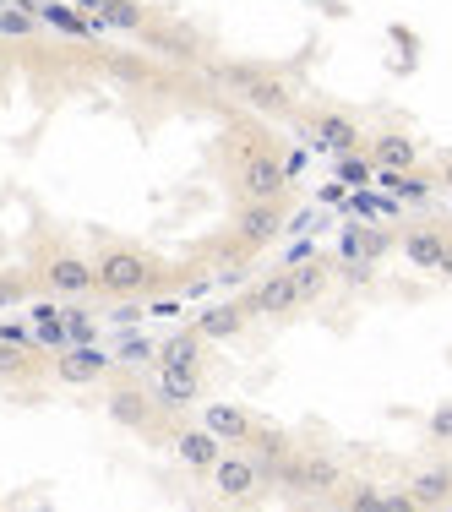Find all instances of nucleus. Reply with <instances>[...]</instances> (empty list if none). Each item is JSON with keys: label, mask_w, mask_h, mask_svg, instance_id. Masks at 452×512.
<instances>
[{"label": "nucleus", "mask_w": 452, "mask_h": 512, "mask_svg": "<svg viewBox=\"0 0 452 512\" xmlns=\"http://www.w3.org/2000/svg\"><path fill=\"white\" fill-rule=\"evenodd\" d=\"M207 77L218 88H229L246 109H256L262 120H289L295 115V88L284 82V71L262 66V60H213Z\"/></svg>", "instance_id": "f257e3e1"}, {"label": "nucleus", "mask_w": 452, "mask_h": 512, "mask_svg": "<svg viewBox=\"0 0 452 512\" xmlns=\"http://www.w3.org/2000/svg\"><path fill=\"white\" fill-rule=\"evenodd\" d=\"M169 284V267L142 246H109L93 262V289L109 300H148Z\"/></svg>", "instance_id": "f03ea898"}, {"label": "nucleus", "mask_w": 452, "mask_h": 512, "mask_svg": "<svg viewBox=\"0 0 452 512\" xmlns=\"http://www.w3.org/2000/svg\"><path fill=\"white\" fill-rule=\"evenodd\" d=\"M33 278H39V289L55 300H88L93 295V262L77 251H50Z\"/></svg>", "instance_id": "7ed1b4c3"}, {"label": "nucleus", "mask_w": 452, "mask_h": 512, "mask_svg": "<svg viewBox=\"0 0 452 512\" xmlns=\"http://www.w3.org/2000/svg\"><path fill=\"white\" fill-rule=\"evenodd\" d=\"M213 491H218V502H235V507H246L262 496V485H267V474H262V463H256L251 453H218L213 469Z\"/></svg>", "instance_id": "20e7f679"}, {"label": "nucleus", "mask_w": 452, "mask_h": 512, "mask_svg": "<svg viewBox=\"0 0 452 512\" xmlns=\"http://www.w3.org/2000/svg\"><path fill=\"white\" fill-rule=\"evenodd\" d=\"M284 218H289V202H251V197H240L235 207V240H240V251H262V246H273L278 235H284Z\"/></svg>", "instance_id": "39448f33"}, {"label": "nucleus", "mask_w": 452, "mask_h": 512, "mask_svg": "<svg viewBox=\"0 0 452 512\" xmlns=\"http://www.w3.org/2000/svg\"><path fill=\"white\" fill-rule=\"evenodd\" d=\"M349 485V474H344V463H333L327 453H295V480H289V491H300V496H327L333 502L338 491Z\"/></svg>", "instance_id": "423d86ee"}, {"label": "nucleus", "mask_w": 452, "mask_h": 512, "mask_svg": "<svg viewBox=\"0 0 452 512\" xmlns=\"http://www.w3.org/2000/svg\"><path fill=\"white\" fill-rule=\"evenodd\" d=\"M246 311L262 316V322H278V316H295L300 311V289H295V273H267L262 284L246 295Z\"/></svg>", "instance_id": "0eeeda50"}, {"label": "nucleus", "mask_w": 452, "mask_h": 512, "mask_svg": "<svg viewBox=\"0 0 452 512\" xmlns=\"http://www.w3.org/2000/svg\"><path fill=\"white\" fill-rule=\"evenodd\" d=\"M109 365H115V360L99 355L93 344H66L50 371H55V382H66V387H93V382H104V376H109Z\"/></svg>", "instance_id": "6e6552de"}, {"label": "nucleus", "mask_w": 452, "mask_h": 512, "mask_svg": "<svg viewBox=\"0 0 452 512\" xmlns=\"http://www.w3.org/2000/svg\"><path fill=\"white\" fill-rule=\"evenodd\" d=\"M202 425H207V431H213L224 447H251L256 431H262V420H256L251 409H240V404H207V409H202Z\"/></svg>", "instance_id": "1a4fd4ad"}, {"label": "nucleus", "mask_w": 452, "mask_h": 512, "mask_svg": "<svg viewBox=\"0 0 452 512\" xmlns=\"http://www.w3.org/2000/svg\"><path fill=\"white\" fill-rule=\"evenodd\" d=\"M109 420L148 436L153 420H158V398H148L142 387H109Z\"/></svg>", "instance_id": "9d476101"}, {"label": "nucleus", "mask_w": 452, "mask_h": 512, "mask_svg": "<svg viewBox=\"0 0 452 512\" xmlns=\"http://www.w3.org/2000/svg\"><path fill=\"white\" fill-rule=\"evenodd\" d=\"M251 322L256 316L246 311V300H224V306H207L197 316V333L207 338V344H229V338H240Z\"/></svg>", "instance_id": "9b49d317"}, {"label": "nucleus", "mask_w": 452, "mask_h": 512, "mask_svg": "<svg viewBox=\"0 0 452 512\" xmlns=\"http://www.w3.org/2000/svg\"><path fill=\"white\" fill-rule=\"evenodd\" d=\"M169 447H175V458L186 463V469H197V474H207L218 463V453H224V442H218L207 425H186V431H175V436H169Z\"/></svg>", "instance_id": "f8f14e48"}, {"label": "nucleus", "mask_w": 452, "mask_h": 512, "mask_svg": "<svg viewBox=\"0 0 452 512\" xmlns=\"http://www.w3.org/2000/svg\"><path fill=\"white\" fill-rule=\"evenodd\" d=\"M447 235L452 229H442V224H414V229H403L398 246L420 273H436V262H442V251H447Z\"/></svg>", "instance_id": "ddd939ff"}, {"label": "nucleus", "mask_w": 452, "mask_h": 512, "mask_svg": "<svg viewBox=\"0 0 452 512\" xmlns=\"http://www.w3.org/2000/svg\"><path fill=\"white\" fill-rule=\"evenodd\" d=\"M202 393V365H164V376H158V409H186L197 404Z\"/></svg>", "instance_id": "4468645a"}, {"label": "nucleus", "mask_w": 452, "mask_h": 512, "mask_svg": "<svg viewBox=\"0 0 452 512\" xmlns=\"http://www.w3.org/2000/svg\"><path fill=\"white\" fill-rule=\"evenodd\" d=\"M311 137L322 142L327 153H354V148H365L360 126H354L344 109H322V115H311Z\"/></svg>", "instance_id": "2eb2a0df"}, {"label": "nucleus", "mask_w": 452, "mask_h": 512, "mask_svg": "<svg viewBox=\"0 0 452 512\" xmlns=\"http://www.w3.org/2000/svg\"><path fill=\"white\" fill-rule=\"evenodd\" d=\"M365 158L376 169H420V142L403 137V131H382V137L365 142Z\"/></svg>", "instance_id": "dca6fc26"}, {"label": "nucleus", "mask_w": 452, "mask_h": 512, "mask_svg": "<svg viewBox=\"0 0 452 512\" xmlns=\"http://www.w3.org/2000/svg\"><path fill=\"white\" fill-rule=\"evenodd\" d=\"M403 491L409 507H452V469H420Z\"/></svg>", "instance_id": "f3484780"}, {"label": "nucleus", "mask_w": 452, "mask_h": 512, "mask_svg": "<svg viewBox=\"0 0 452 512\" xmlns=\"http://www.w3.org/2000/svg\"><path fill=\"white\" fill-rule=\"evenodd\" d=\"M39 371H44V360L33 355L28 344H17V338H0V382H33Z\"/></svg>", "instance_id": "a211bd4d"}, {"label": "nucleus", "mask_w": 452, "mask_h": 512, "mask_svg": "<svg viewBox=\"0 0 452 512\" xmlns=\"http://www.w3.org/2000/svg\"><path fill=\"white\" fill-rule=\"evenodd\" d=\"M207 355V338L197 333V327H186V333H175L164 349H158V365H202Z\"/></svg>", "instance_id": "6ab92c4d"}, {"label": "nucleus", "mask_w": 452, "mask_h": 512, "mask_svg": "<svg viewBox=\"0 0 452 512\" xmlns=\"http://www.w3.org/2000/svg\"><path fill=\"white\" fill-rule=\"evenodd\" d=\"M33 338L50 349H66V316H60L55 300H33Z\"/></svg>", "instance_id": "aec40b11"}, {"label": "nucleus", "mask_w": 452, "mask_h": 512, "mask_svg": "<svg viewBox=\"0 0 452 512\" xmlns=\"http://www.w3.org/2000/svg\"><path fill=\"white\" fill-rule=\"evenodd\" d=\"M382 175V186L393 191L403 202H425L431 197V175H420V169H376Z\"/></svg>", "instance_id": "412c9836"}, {"label": "nucleus", "mask_w": 452, "mask_h": 512, "mask_svg": "<svg viewBox=\"0 0 452 512\" xmlns=\"http://www.w3.org/2000/svg\"><path fill=\"white\" fill-rule=\"evenodd\" d=\"M289 273H295V289H300V306H316V300L327 295V267L322 262H305V267H289Z\"/></svg>", "instance_id": "4be33fe9"}, {"label": "nucleus", "mask_w": 452, "mask_h": 512, "mask_svg": "<svg viewBox=\"0 0 452 512\" xmlns=\"http://www.w3.org/2000/svg\"><path fill=\"white\" fill-rule=\"evenodd\" d=\"M28 295H33V278L28 273H0V311L28 306Z\"/></svg>", "instance_id": "5701e85b"}, {"label": "nucleus", "mask_w": 452, "mask_h": 512, "mask_svg": "<svg viewBox=\"0 0 452 512\" xmlns=\"http://www.w3.org/2000/svg\"><path fill=\"white\" fill-rule=\"evenodd\" d=\"M60 316H66V344H93V316L82 306H60Z\"/></svg>", "instance_id": "b1692460"}, {"label": "nucleus", "mask_w": 452, "mask_h": 512, "mask_svg": "<svg viewBox=\"0 0 452 512\" xmlns=\"http://www.w3.org/2000/svg\"><path fill=\"white\" fill-rule=\"evenodd\" d=\"M376 175V164L371 158H354V153H338V180L344 186H365V180Z\"/></svg>", "instance_id": "393cba45"}, {"label": "nucleus", "mask_w": 452, "mask_h": 512, "mask_svg": "<svg viewBox=\"0 0 452 512\" xmlns=\"http://www.w3.org/2000/svg\"><path fill=\"white\" fill-rule=\"evenodd\" d=\"M104 17L115 22V28H142V6H137V0H104Z\"/></svg>", "instance_id": "a878e982"}, {"label": "nucleus", "mask_w": 452, "mask_h": 512, "mask_svg": "<svg viewBox=\"0 0 452 512\" xmlns=\"http://www.w3.org/2000/svg\"><path fill=\"white\" fill-rule=\"evenodd\" d=\"M0 33H17L22 39V33H33V17L28 11H0Z\"/></svg>", "instance_id": "bb28decb"}, {"label": "nucleus", "mask_w": 452, "mask_h": 512, "mask_svg": "<svg viewBox=\"0 0 452 512\" xmlns=\"http://www.w3.org/2000/svg\"><path fill=\"white\" fill-rule=\"evenodd\" d=\"M431 436H436V442H447V436H452V409H442V414L431 420Z\"/></svg>", "instance_id": "cd10ccee"}, {"label": "nucleus", "mask_w": 452, "mask_h": 512, "mask_svg": "<svg viewBox=\"0 0 452 512\" xmlns=\"http://www.w3.org/2000/svg\"><path fill=\"white\" fill-rule=\"evenodd\" d=\"M142 355H148V344H137V338H131V344H126V349H120V355H115V360H142Z\"/></svg>", "instance_id": "c85d7f7f"}, {"label": "nucleus", "mask_w": 452, "mask_h": 512, "mask_svg": "<svg viewBox=\"0 0 452 512\" xmlns=\"http://www.w3.org/2000/svg\"><path fill=\"white\" fill-rule=\"evenodd\" d=\"M436 273L452 278V235H447V251H442V262H436Z\"/></svg>", "instance_id": "c756f323"}, {"label": "nucleus", "mask_w": 452, "mask_h": 512, "mask_svg": "<svg viewBox=\"0 0 452 512\" xmlns=\"http://www.w3.org/2000/svg\"><path fill=\"white\" fill-rule=\"evenodd\" d=\"M442 186H447V191H452V153H447V158H442Z\"/></svg>", "instance_id": "7c9ffc66"}, {"label": "nucleus", "mask_w": 452, "mask_h": 512, "mask_svg": "<svg viewBox=\"0 0 452 512\" xmlns=\"http://www.w3.org/2000/svg\"><path fill=\"white\" fill-rule=\"evenodd\" d=\"M6 71H11V60H6V50H0V77H6Z\"/></svg>", "instance_id": "2f4dec72"}]
</instances>
